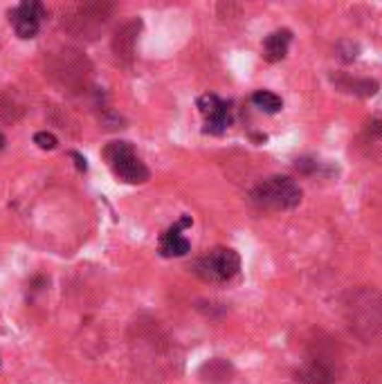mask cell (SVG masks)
Wrapping results in <instances>:
<instances>
[{"label":"cell","instance_id":"52a82bcc","mask_svg":"<svg viewBox=\"0 0 382 384\" xmlns=\"http://www.w3.org/2000/svg\"><path fill=\"white\" fill-rule=\"evenodd\" d=\"M252 104H254L258 110H263V113H268V115H275V113H279V110L283 108L281 97L275 95V92H268V90H256V92L252 95Z\"/></svg>","mask_w":382,"mask_h":384},{"label":"cell","instance_id":"5b68a950","mask_svg":"<svg viewBox=\"0 0 382 384\" xmlns=\"http://www.w3.org/2000/svg\"><path fill=\"white\" fill-rule=\"evenodd\" d=\"M290 41H292V32L290 30H277V32L270 34L268 39L263 41L265 61H270V64H277V61L286 59Z\"/></svg>","mask_w":382,"mask_h":384},{"label":"cell","instance_id":"6da1fadb","mask_svg":"<svg viewBox=\"0 0 382 384\" xmlns=\"http://www.w3.org/2000/svg\"><path fill=\"white\" fill-rule=\"evenodd\" d=\"M252 203L270 212H286L302 203V189L297 182L286 176H275L263 180L252 191Z\"/></svg>","mask_w":382,"mask_h":384},{"label":"cell","instance_id":"3957f363","mask_svg":"<svg viewBox=\"0 0 382 384\" xmlns=\"http://www.w3.org/2000/svg\"><path fill=\"white\" fill-rule=\"evenodd\" d=\"M241 270V256L227 250V247H216L207 256L198 258L193 263V272L205 281H212V283H223L229 281L239 275Z\"/></svg>","mask_w":382,"mask_h":384},{"label":"cell","instance_id":"8fae6325","mask_svg":"<svg viewBox=\"0 0 382 384\" xmlns=\"http://www.w3.org/2000/svg\"><path fill=\"white\" fill-rule=\"evenodd\" d=\"M70 157H72V160H77V169H79V171H85V169H88V164H85V157H81L79 153L72 151Z\"/></svg>","mask_w":382,"mask_h":384},{"label":"cell","instance_id":"7c38bea8","mask_svg":"<svg viewBox=\"0 0 382 384\" xmlns=\"http://www.w3.org/2000/svg\"><path fill=\"white\" fill-rule=\"evenodd\" d=\"M3 148H5V135L0 133V151H3Z\"/></svg>","mask_w":382,"mask_h":384},{"label":"cell","instance_id":"ba28073f","mask_svg":"<svg viewBox=\"0 0 382 384\" xmlns=\"http://www.w3.org/2000/svg\"><path fill=\"white\" fill-rule=\"evenodd\" d=\"M225 106H227V104H225V102H220V99H218L216 95H203V97L198 99V110L203 113L205 119L216 117Z\"/></svg>","mask_w":382,"mask_h":384},{"label":"cell","instance_id":"7a4b0ae2","mask_svg":"<svg viewBox=\"0 0 382 384\" xmlns=\"http://www.w3.org/2000/svg\"><path fill=\"white\" fill-rule=\"evenodd\" d=\"M104 157L108 160L113 173L129 184H142L149 180V169L144 167L142 160L135 155L129 142H110L104 148Z\"/></svg>","mask_w":382,"mask_h":384},{"label":"cell","instance_id":"277c9868","mask_svg":"<svg viewBox=\"0 0 382 384\" xmlns=\"http://www.w3.org/2000/svg\"><path fill=\"white\" fill-rule=\"evenodd\" d=\"M9 18L20 39H34L39 34L41 20L45 18V7L41 3H36V0H25V3H20L11 11Z\"/></svg>","mask_w":382,"mask_h":384},{"label":"cell","instance_id":"30bf717a","mask_svg":"<svg viewBox=\"0 0 382 384\" xmlns=\"http://www.w3.org/2000/svg\"><path fill=\"white\" fill-rule=\"evenodd\" d=\"M34 144L43 148V151H52V148H56V138L52 133H47V131H41V133H36L34 135Z\"/></svg>","mask_w":382,"mask_h":384},{"label":"cell","instance_id":"8992f818","mask_svg":"<svg viewBox=\"0 0 382 384\" xmlns=\"http://www.w3.org/2000/svg\"><path fill=\"white\" fill-rule=\"evenodd\" d=\"M160 252L167 258H174V256H184L189 252V241L182 236L180 229L174 225L169 232L162 234V239H160Z\"/></svg>","mask_w":382,"mask_h":384},{"label":"cell","instance_id":"9c48e42d","mask_svg":"<svg viewBox=\"0 0 382 384\" xmlns=\"http://www.w3.org/2000/svg\"><path fill=\"white\" fill-rule=\"evenodd\" d=\"M302 380L308 382V384H328L333 382V376L328 373V371L324 366L319 364H308L304 371H302Z\"/></svg>","mask_w":382,"mask_h":384}]
</instances>
